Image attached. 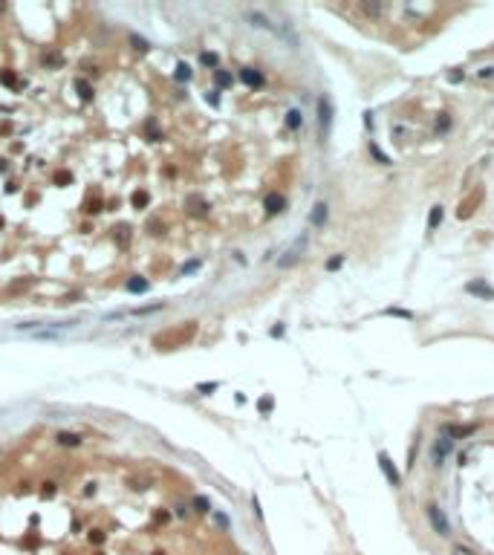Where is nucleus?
<instances>
[{
	"label": "nucleus",
	"mask_w": 494,
	"mask_h": 555,
	"mask_svg": "<svg viewBox=\"0 0 494 555\" xmlns=\"http://www.w3.org/2000/svg\"><path fill=\"white\" fill-rule=\"evenodd\" d=\"M425 512H428V523L434 526V532L442 535V538H448V535H451V523H448V518H445V512H442L437 503H431Z\"/></svg>",
	"instance_id": "1"
},
{
	"label": "nucleus",
	"mask_w": 494,
	"mask_h": 555,
	"mask_svg": "<svg viewBox=\"0 0 494 555\" xmlns=\"http://www.w3.org/2000/svg\"><path fill=\"white\" fill-rule=\"evenodd\" d=\"M318 122H321V133L327 136V133H330V122H333V107H330V99H327V96L318 99Z\"/></svg>",
	"instance_id": "2"
},
{
	"label": "nucleus",
	"mask_w": 494,
	"mask_h": 555,
	"mask_svg": "<svg viewBox=\"0 0 494 555\" xmlns=\"http://www.w3.org/2000/svg\"><path fill=\"white\" fill-rule=\"evenodd\" d=\"M185 211H188L191 217H206V214H208V203L203 200V197L191 194L188 200H185Z\"/></svg>",
	"instance_id": "3"
},
{
	"label": "nucleus",
	"mask_w": 494,
	"mask_h": 555,
	"mask_svg": "<svg viewBox=\"0 0 494 555\" xmlns=\"http://www.w3.org/2000/svg\"><path fill=\"white\" fill-rule=\"evenodd\" d=\"M240 81L246 84V87L257 90V87H263V72H260V69H254V67H243L240 69Z\"/></svg>",
	"instance_id": "4"
},
{
	"label": "nucleus",
	"mask_w": 494,
	"mask_h": 555,
	"mask_svg": "<svg viewBox=\"0 0 494 555\" xmlns=\"http://www.w3.org/2000/svg\"><path fill=\"white\" fill-rule=\"evenodd\" d=\"M465 292H468V295H477V298H483V301H494V289L485 287L483 281H468V284H465Z\"/></svg>",
	"instance_id": "5"
},
{
	"label": "nucleus",
	"mask_w": 494,
	"mask_h": 555,
	"mask_svg": "<svg viewBox=\"0 0 494 555\" xmlns=\"http://www.w3.org/2000/svg\"><path fill=\"white\" fill-rule=\"evenodd\" d=\"M304 246H307V234H304V237H298V243H295V246H292V249H289V252L283 254L280 260H277V266H283V269H286V266H292V263H295V260L301 257Z\"/></svg>",
	"instance_id": "6"
},
{
	"label": "nucleus",
	"mask_w": 494,
	"mask_h": 555,
	"mask_svg": "<svg viewBox=\"0 0 494 555\" xmlns=\"http://www.w3.org/2000/svg\"><path fill=\"white\" fill-rule=\"evenodd\" d=\"M263 206H266V214H280V211L286 208V200H283V194L272 191V194H266Z\"/></svg>",
	"instance_id": "7"
},
{
	"label": "nucleus",
	"mask_w": 494,
	"mask_h": 555,
	"mask_svg": "<svg viewBox=\"0 0 494 555\" xmlns=\"http://www.w3.org/2000/svg\"><path fill=\"white\" fill-rule=\"evenodd\" d=\"M379 466H381V472H384V477H387V483L390 486H399V472L393 469V462H390V457L381 451L379 454Z\"/></svg>",
	"instance_id": "8"
},
{
	"label": "nucleus",
	"mask_w": 494,
	"mask_h": 555,
	"mask_svg": "<svg viewBox=\"0 0 494 555\" xmlns=\"http://www.w3.org/2000/svg\"><path fill=\"white\" fill-rule=\"evenodd\" d=\"M468 434H474L471 425H442V437H448L451 442H454V439L468 437Z\"/></svg>",
	"instance_id": "9"
},
{
	"label": "nucleus",
	"mask_w": 494,
	"mask_h": 555,
	"mask_svg": "<svg viewBox=\"0 0 494 555\" xmlns=\"http://www.w3.org/2000/svg\"><path fill=\"white\" fill-rule=\"evenodd\" d=\"M130 237H133V229L127 226V223H122V226H116L113 229V240L122 246V249H127L130 246Z\"/></svg>",
	"instance_id": "10"
},
{
	"label": "nucleus",
	"mask_w": 494,
	"mask_h": 555,
	"mask_svg": "<svg viewBox=\"0 0 494 555\" xmlns=\"http://www.w3.org/2000/svg\"><path fill=\"white\" fill-rule=\"evenodd\" d=\"M451 448H454V442H451L448 437H439L437 442H434V460H437V466L445 460V454H451Z\"/></svg>",
	"instance_id": "11"
},
{
	"label": "nucleus",
	"mask_w": 494,
	"mask_h": 555,
	"mask_svg": "<svg viewBox=\"0 0 494 555\" xmlns=\"http://www.w3.org/2000/svg\"><path fill=\"white\" fill-rule=\"evenodd\" d=\"M0 84H6L9 90H23V81L12 72V69H0Z\"/></svg>",
	"instance_id": "12"
},
{
	"label": "nucleus",
	"mask_w": 494,
	"mask_h": 555,
	"mask_svg": "<svg viewBox=\"0 0 494 555\" xmlns=\"http://www.w3.org/2000/svg\"><path fill=\"white\" fill-rule=\"evenodd\" d=\"M310 223L315 226V229H321L324 223H327V203H318V206L312 208V214H310Z\"/></svg>",
	"instance_id": "13"
},
{
	"label": "nucleus",
	"mask_w": 494,
	"mask_h": 555,
	"mask_svg": "<svg viewBox=\"0 0 494 555\" xmlns=\"http://www.w3.org/2000/svg\"><path fill=\"white\" fill-rule=\"evenodd\" d=\"M75 90H78L81 102H92V84L87 78H75Z\"/></svg>",
	"instance_id": "14"
},
{
	"label": "nucleus",
	"mask_w": 494,
	"mask_h": 555,
	"mask_svg": "<svg viewBox=\"0 0 494 555\" xmlns=\"http://www.w3.org/2000/svg\"><path fill=\"white\" fill-rule=\"evenodd\" d=\"M84 211H87V214H98V211H104L98 191H95V197H87V200H84Z\"/></svg>",
	"instance_id": "15"
},
{
	"label": "nucleus",
	"mask_w": 494,
	"mask_h": 555,
	"mask_svg": "<svg viewBox=\"0 0 494 555\" xmlns=\"http://www.w3.org/2000/svg\"><path fill=\"white\" fill-rule=\"evenodd\" d=\"M246 18H249V21H252V26H257V29H269V32H275V26L266 21L263 15H257V12H249Z\"/></svg>",
	"instance_id": "16"
},
{
	"label": "nucleus",
	"mask_w": 494,
	"mask_h": 555,
	"mask_svg": "<svg viewBox=\"0 0 494 555\" xmlns=\"http://www.w3.org/2000/svg\"><path fill=\"white\" fill-rule=\"evenodd\" d=\"M145 136H148L150 142H159L162 139L159 127H156V119H148V122H145Z\"/></svg>",
	"instance_id": "17"
},
{
	"label": "nucleus",
	"mask_w": 494,
	"mask_h": 555,
	"mask_svg": "<svg viewBox=\"0 0 494 555\" xmlns=\"http://www.w3.org/2000/svg\"><path fill=\"white\" fill-rule=\"evenodd\" d=\"M173 78H176V81H191V67H188L185 61H179L176 69H173Z\"/></svg>",
	"instance_id": "18"
},
{
	"label": "nucleus",
	"mask_w": 494,
	"mask_h": 555,
	"mask_svg": "<svg viewBox=\"0 0 494 555\" xmlns=\"http://www.w3.org/2000/svg\"><path fill=\"white\" fill-rule=\"evenodd\" d=\"M214 81H217V87H231L234 84L231 72H226V69H214Z\"/></svg>",
	"instance_id": "19"
},
{
	"label": "nucleus",
	"mask_w": 494,
	"mask_h": 555,
	"mask_svg": "<svg viewBox=\"0 0 494 555\" xmlns=\"http://www.w3.org/2000/svg\"><path fill=\"white\" fill-rule=\"evenodd\" d=\"M127 292H148V281L145 278H130L127 281Z\"/></svg>",
	"instance_id": "20"
},
{
	"label": "nucleus",
	"mask_w": 494,
	"mask_h": 555,
	"mask_svg": "<svg viewBox=\"0 0 494 555\" xmlns=\"http://www.w3.org/2000/svg\"><path fill=\"white\" fill-rule=\"evenodd\" d=\"M130 203H133V208H145L150 203V194H148V191H133Z\"/></svg>",
	"instance_id": "21"
},
{
	"label": "nucleus",
	"mask_w": 494,
	"mask_h": 555,
	"mask_svg": "<svg viewBox=\"0 0 494 555\" xmlns=\"http://www.w3.org/2000/svg\"><path fill=\"white\" fill-rule=\"evenodd\" d=\"M58 445H72V448H75V445H81V437H78V434H67V431H64V434H58Z\"/></svg>",
	"instance_id": "22"
},
{
	"label": "nucleus",
	"mask_w": 494,
	"mask_h": 555,
	"mask_svg": "<svg viewBox=\"0 0 494 555\" xmlns=\"http://www.w3.org/2000/svg\"><path fill=\"white\" fill-rule=\"evenodd\" d=\"M439 223H442V206H434L431 208V217H428V229L434 231Z\"/></svg>",
	"instance_id": "23"
},
{
	"label": "nucleus",
	"mask_w": 494,
	"mask_h": 555,
	"mask_svg": "<svg viewBox=\"0 0 494 555\" xmlns=\"http://www.w3.org/2000/svg\"><path fill=\"white\" fill-rule=\"evenodd\" d=\"M52 182H55V185H61V188H64V185H69V182H72V173H69V171H64V168H61V171H55V173H52Z\"/></svg>",
	"instance_id": "24"
},
{
	"label": "nucleus",
	"mask_w": 494,
	"mask_h": 555,
	"mask_svg": "<svg viewBox=\"0 0 494 555\" xmlns=\"http://www.w3.org/2000/svg\"><path fill=\"white\" fill-rule=\"evenodd\" d=\"M200 64H203V67H217L220 64L217 52H203V55H200Z\"/></svg>",
	"instance_id": "25"
},
{
	"label": "nucleus",
	"mask_w": 494,
	"mask_h": 555,
	"mask_svg": "<svg viewBox=\"0 0 494 555\" xmlns=\"http://www.w3.org/2000/svg\"><path fill=\"white\" fill-rule=\"evenodd\" d=\"M286 127H289V130H298V127H301V113H298V110H289V113H286Z\"/></svg>",
	"instance_id": "26"
},
{
	"label": "nucleus",
	"mask_w": 494,
	"mask_h": 555,
	"mask_svg": "<svg viewBox=\"0 0 494 555\" xmlns=\"http://www.w3.org/2000/svg\"><path fill=\"white\" fill-rule=\"evenodd\" d=\"M194 506H196V512H211V500L203 497V495H196L194 497Z\"/></svg>",
	"instance_id": "27"
},
{
	"label": "nucleus",
	"mask_w": 494,
	"mask_h": 555,
	"mask_svg": "<svg viewBox=\"0 0 494 555\" xmlns=\"http://www.w3.org/2000/svg\"><path fill=\"white\" fill-rule=\"evenodd\" d=\"M130 44H133V49H139V52H148V41L139 38V35H130Z\"/></svg>",
	"instance_id": "28"
},
{
	"label": "nucleus",
	"mask_w": 494,
	"mask_h": 555,
	"mask_svg": "<svg viewBox=\"0 0 494 555\" xmlns=\"http://www.w3.org/2000/svg\"><path fill=\"white\" fill-rule=\"evenodd\" d=\"M387 315H393V318H405V321H411V318H414V312H408V310H396V307H393V310H387Z\"/></svg>",
	"instance_id": "29"
},
{
	"label": "nucleus",
	"mask_w": 494,
	"mask_h": 555,
	"mask_svg": "<svg viewBox=\"0 0 494 555\" xmlns=\"http://www.w3.org/2000/svg\"><path fill=\"white\" fill-rule=\"evenodd\" d=\"M451 555H474V549L462 546V543H454V546H451Z\"/></svg>",
	"instance_id": "30"
},
{
	"label": "nucleus",
	"mask_w": 494,
	"mask_h": 555,
	"mask_svg": "<svg viewBox=\"0 0 494 555\" xmlns=\"http://www.w3.org/2000/svg\"><path fill=\"white\" fill-rule=\"evenodd\" d=\"M448 125H451V116L442 113V116H439V122H437V130H439V133H445V130H448Z\"/></svg>",
	"instance_id": "31"
},
{
	"label": "nucleus",
	"mask_w": 494,
	"mask_h": 555,
	"mask_svg": "<svg viewBox=\"0 0 494 555\" xmlns=\"http://www.w3.org/2000/svg\"><path fill=\"white\" fill-rule=\"evenodd\" d=\"M370 153H373V156H376V159H379L381 165H390V159H387V156H384V153H381V150L376 148V145H370Z\"/></svg>",
	"instance_id": "32"
},
{
	"label": "nucleus",
	"mask_w": 494,
	"mask_h": 555,
	"mask_svg": "<svg viewBox=\"0 0 494 555\" xmlns=\"http://www.w3.org/2000/svg\"><path fill=\"white\" fill-rule=\"evenodd\" d=\"M44 64H49V67H61V55L49 52V55H44Z\"/></svg>",
	"instance_id": "33"
},
{
	"label": "nucleus",
	"mask_w": 494,
	"mask_h": 555,
	"mask_svg": "<svg viewBox=\"0 0 494 555\" xmlns=\"http://www.w3.org/2000/svg\"><path fill=\"white\" fill-rule=\"evenodd\" d=\"M159 229H162L159 217H150V220H148V231H150V234H159Z\"/></svg>",
	"instance_id": "34"
},
{
	"label": "nucleus",
	"mask_w": 494,
	"mask_h": 555,
	"mask_svg": "<svg viewBox=\"0 0 494 555\" xmlns=\"http://www.w3.org/2000/svg\"><path fill=\"white\" fill-rule=\"evenodd\" d=\"M90 543H104V532L102 529H90Z\"/></svg>",
	"instance_id": "35"
},
{
	"label": "nucleus",
	"mask_w": 494,
	"mask_h": 555,
	"mask_svg": "<svg viewBox=\"0 0 494 555\" xmlns=\"http://www.w3.org/2000/svg\"><path fill=\"white\" fill-rule=\"evenodd\" d=\"M206 102L211 104V107H220V96H217V90H211V92H206Z\"/></svg>",
	"instance_id": "36"
},
{
	"label": "nucleus",
	"mask_w": 494,
	"mask_h": 555,
	"mask_svg": "<svg viewBox=\"0 0 494 555\" xmlns=\"http://www.w3.org/2000/svg\"><path fill=\"white\" fill-rule=\"evenodd\" d=\"M341 263H344V257H341V254H335V257H330V260H327V269H338Z\"/></svg>",
	"instance_id": "37"
},
{
	"label": "nucleus",
	"mask_w": 494,
	"mask_h": 555,
	"mask_svg": "<svg viewBox=\"0 0 494 555\" xmlns=\"http://www.w3.org/2000/svg\"><path fill=\"white\" fill-rule=\"evenodd\" d=\"M41 495H44V497H52V495H55V483H44Z\"/></svg>",
	"instance_id": "38"
},
{
	"label": "nucleus",
	"mask_w": 494,
	"mask_h": 555,
	"mask_svg": "<svg viewBox=\"0 0 494 555\" xmlns=\"http://www.w3.org/2000/svg\"><path fill=\"white\" fill-rule=\"evenodd\" d=\"M260 411H263V414H269V411H272V399H269V396H266V399H260Z\"/></svg>",
	"instance_id": "39"
},
{
	"label": "nucleus",
	"mask_w": 494,
	"mask_h": 555,
	"mask_svg": "<svg viewBox=\"0 0 494 555\" xmlns=\"http://www.w3.org/2000/svg\"><path fill=\"white\" fill-rule=\"evenodd\" d=\"M477 75H480V78H494V67H485V69H480Z\"/></svg>",
	"instance_id": "40"
},
{
	"label": "nucleus",
	"mask_w": 494,
	"mask_h": 555,
	"mask_svg": "<svg viewBox=\"0 0 494 555\" xmlns=\"http://www.w3.org/2000/svg\"><path fill=\"white\" fill-rule=\"evenodd\" d=\"M196 391H200V393H211V391H217V385H214V382H211V385H200Z\"/></svg>",
	"instance_id": "41"
},
{
	"label": "nucleus",
	"mask_w": 494,
	"mask_h": 555,
	"mask_svg": "<svg viewBox=\"0 0 494 555\" xmlns=\"http://www.w3.org/2000/svg\"><path fill=\"white\" fill-rule=\"evenodd\" d=\"M448 78H451V81H454V84H457V81H462V72H460V69H454V72H451Z\"/></svg>",
	"instance_id": "42"
},
{
	"label": "nucleus",
	"mask_w": 494,
	"mask_h": 555,
	"mask_svg": "<svg viewBox=\"0 0 494 555\" xmlns=\"http://www.w3.org/2000/svg\"><path fill=\"white\" fill-rule=\"evenodd\" d=\"M176 515H179V518H185V515H188V506H182V503H179V506H176Z\"/></svg>",
	"instance_id": "43"
},
{
	"label": "nucleus",
	"mask_w": 494,
	"mask_h": 555,
	"mask_svg": "<svg viewBox=\"0 0 494 555\" xmlns=\"http://www.w3.org/2000/svg\"><path fill=\"white\" fill-rule=\"evenodd\" d=\"M0 229H3V217H0Z\"/></svg>",
	"instance_id": "44"
},
{
	"label": "nucleus",
	"mask_w": 494,
	"mask_h": 555,
	"mask_svg": "<svg viewBox=\"0 0 494 555\" xmlns=\"http://www.w3.org/2000/svg\"><path fill=\"white\" fill-rule=\"evenodd\" d=\"M153 555H162V552H153Z\"/></svg>",
	"instance_id": "45"
},
{
	"label": "nucleus",
	"mask_w": 494,
	"mask_h": 555,
	"mask_svg": "<svg viewBox=\"0 0 494 555\" xmlns=\"http://www.w3.org/2000/svg\"><path fill=\"white\" fill-rule=\"evenodd\" d=\"M95 555H104V552H95Z\"/></svg>",
	"instance_id": "46"
}]
</instances>
